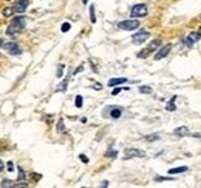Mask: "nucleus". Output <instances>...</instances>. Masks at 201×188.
Instances as JSON below:
<instances>
[{
    "label": "nucleus",
    "mask_w": 201,
    "mask_h": 188,
    "mask_svg": "<svg viewBox=\"0 0 201 188\" xmlns=\"http://www.w3.org/2000/svg\"><path fill=\"white\" fill-rule=\"evenodd\" d=\"M198 33H200V34H201V28H200V31H198Z\"/></svg>",
    "instance_id": "obj_37"
},
{
    "label": "nucleus",
    "mask_w": 201,
    "mask_h": 188,
    "mask_svg": "<svg viewBox=\"0 0 201 188\" xmlns=\"http://www.w3.org/2000/svg\"><path fill=\"white\" fill-rule=\"evenodd\" d=\"M67 83H68V79H65V80L60 83V87L57 88V91H65V90H67Z\"/></svg>",
    "instance_id": "obj_23"
},
{
    "label": "nucleus",
    "mask_w": 201,
    "mask_h": 188,
    "mask_svg": "<svg viewBox=\"0 0 201 188\" xmlns=\"http://www.w3.org/2000/svg\"><path fill=\"white\" fill-rule=\"evenodd\" d=\"M2 14H3L5 17H11V16L14 14V8H5V9L2 11Z\"/></svg>",
    "instance_id": "obj_17"
},
{
    "label": "nucleus",
    "mask_w": 201,
    "mask_h": 188,
    "mask_svg": "<svg viewBox=\"0 0 201 188\" xmlns=\"http://www.w3.org/2000/svg\"><path fill=\"white\" fill-rule=\"evenodd\" d=\"M189 168L187 167H178V168H172V170H169V174H179V173H186Z\"/></svg>",
    "instance_id": "obj_14"
},
{
    "label": "nucleus",
    "mask_w": 201,
    "mask_h": 188,
    "mask_svg": "<svg viewBox=\"0 0 201 188\" xmlns=\"http://www.w3.org/2000/svg\"><path fill=\"white\" fill-rule=\"evenodd\" d=\"M121 114H122V108H119V106H115V108H112V111H110V116H112L113 119L121 117Z\"/></svg>",
    "instance_id": "obj_15"
},
{
    "label": "nucleus",
    "mask_w": 201,
    "mask_h": 188,
    "mask_svg": "<svg viewBox=\"0 0 201 188\" xmlns=\"http://www.w3.org/2000/svg\"><path fill=\"white\" fill-rule=\"evenodd\" d=\"M175 100H176V96H173V97L170 99V102L167 103V108H165L167 111H175V110H176V106H175Z\"/></svg>",
    "instance_id": "obj_16"
},
{
    "label": "nucleus",
    "mask_w": 201,
    "mask_h": 188,
    "mask_svg": "<svg viewBox=\"0 0 201 188\" xmlns=\"http://www.w3.org/2000/svg\"><path fill=\"white\" fill-rule=\"evenodd\" d=\"M6 168H8V171H12V170H14V165H12V162H8Z\"/></svg>",
    "instance_id": "obj_30"
},
{
    "label": "nucleus",
    "mask_w": 201,
    "mask_h": 188,
    "mask_svg": "<svg viewBox=\"0 0 201 188\" xmlns=\"http://www.w3.org/2000/svg\"><path fill=\"white\" fill-rule=\"evenodd\" d=\"M74 105L80 108L82 105H84V99H82V96H76V100H74Z\"/></svg>",
    "instance_id": "obj_19"
},
{
    "label": "nucleus",
    "mask_w": 201,
    "mask_h": 188,
    "mask_svg": "<svg viewBox=\"0 0 201 188\" xmlns=\"http://www.w3.org/2000/svg\"><path fill=\"white\" fill-rule=\"evenodd\" d=\"M121 91H122L121 88H116V87H115V88H113V96H118V94H119Z\"/></svg>",
    "instance_id": "obj_31"
},
{
    "label": "nucleus",
    "mask_w": 201,
    "mask_h": 188,
    "mask_svg": "<svg viewBox=\"0 0 201 188\" xmlns=\"http://www.w3.org/2000/svg\"><path fill=\"white\" fill-rule=\"evenodd\" d=\"M64 68H65L64 65H59V68H57V73H56V76H57V77H62V74H64Z\"/></svg>",
    "instance_id": "obj_26"
},
{
    "label": "nucleus",
    "mask_w": 201,
    "mask_h": 188,
    "mask_svg": "<svg viewBox=\"0 0 201 188\" xmlns=\"http://www.w3.org/2000/svg\"><path fill=\"white\" fill-rule=\"evenodd\" d=\"M20 31H22V28H17V26H14V25H9L8 29H6V34L11 36V37H16Z\"/></svg>",
    "instance_id": "obj_13"
},
{
    "label": "nucleus",
    "mask_w": 201,
    "mask_h": 188,
    "mask_svg": "<svg viewBox=\"0 0 201 188\" xmlns=\"http://www.w3.org/2000/svg\"><path fill=\"white\" fill-rule=\"evenodd\" d=\"M170 49H172V45H170V43H169V45H164V47H161L160 49H158V52L155 54V60H162L165 56H169Z\"/></svg>",
    "instance_id": "obj_8"
},
{
    "label": "nucleus",
    "mask_w": 201,
    "mask_h": 188,
    "mask_svg": "<svg viewBox=\"0 0 201 188\" xmlns=\"http://www.w3.org/2000/svg\"><path fill=\"white\" fill-rule=\"evenodd\" d=\"M173 134H175V136H178V137L190 136V134H189V128H187V127H178V128L173 131Z\"/></svg>",
    "instance_id": "obj_11"
},
{
    "label": "nucleus",
    "mask_w": 201,
    "mask_h": 188,
    "mask_svg": "<svg viewBox=\"0 0 201 188\" xmlns=\"http://www.w3.org/2000/svg\"><path fill=\"white\" fill-rule=\"evenodd\" d=\"M5 51L6 52H9V54H12V56H19V54H22V48L19 43H16V42H5Z\"/></svg>",
    "instance_id": "obj_3"
},
{
    "label": "nucleus",
    "mask_w": 201,
    "mask_h": 188,
    "mask_svg": "<svg viewBox=\"0 0 201 188\" xmlns=\"http://www.w3.org/2000/svg\"><path fill=\"white\" fill-rule=\"evenodd\" d=\"M107 156H108V157H116V156H118V153H116V151H113V150H110V151L107 153Z\"/></svg>",
    "instance_id": "obj_28"
},
{
    "label": "nucleus",
    "mask_w": 201,
    "mask_h": 188,
    "mask_svg": "<svg viewBox=\"0 0 201 188\" xmlns=\"http://www.w3.org/2000/svg\"><path fill=\"white\" fill-rule=\"evenodd\" d=\"M23 179H25V173L22 168H19V181H23Z\"/></svg>",
    "instance_id": "obj_27"
},
{
    "label": "nucleus",
    "mask_w": 201,
    "mask_h": 188,
    "mask_svg": "<svg viewBox=\"0 0 201 188\" xmlns=\"http://www.w3.org/2000/svg\"><path fill=\"white\" fill-rule=\"evenodd\" d=\"M125 82H127V79H124V77H115V79H110L108 80V87L115 88V87H118L121 83H125Z\"/></svg>",
    "instance_id": "obj_12"
},
{
    "label": "nucleus",
    "mask_w": 201,
    "mask_h": 188,
    "mask_svg": "<svg viewBox=\"0 0 201 188\" xmlns=\"http://www.w3.org/2000/svg\"><path fill=\"white\" fill-rule=\"evenodd\" d=\"M118 28L124 29V31H135L139 28V22L136 19H130V20H124L118 23Z\"/></svg>",
    "instance_id": "obj_2"
},
{
    "label": "nucleus",
    "mask_w": 201,
    "mask_h": 188,
    "mask_svg": "<svg viewBox=\"0 0 201 188\" xmlns=\"http://www.w3.org/2000/svg\"><path fill=\"white\" fill-rule=\"evenodd\" d=\"M150 37V33L149 31H139V33H136V34H133V37H132V40H133V43H144L147 39Z\"/></svg>",
    "instance_id": "obj_6"
},
{
    "label": "nucleus",
    "mask_w": 201,
    "mask_h": 188,
    "mask_svg": "<svg viewBox=\"0 0 201 188\" xmlns=\"http://www.w3.org/2000/svg\"><path fill=\"white\" fill-rule=\"evenodd\" d=\"M3 45H5V39H2V37H0V47L3 48Z\"/></svg>",
    "instance_id": "obj_34"
},
{
    "label": "nucleus",
    "mask_w": 201,
    "mask_h": 188,
    "mask_svg": "<svg viewBox=\"0 0 201 188\" xmlns=\"http://www.w3.org/2000/svg\"><path fill=\"white\" fill-rule=\"evenodd\" d=\"M6 2H9V0H6Z\"/></svg>",
    "instance_id": "obj_38"
},
{
    "label": "nucleus",
    "mask_w": 201,
    "mask_h": 188,
    "mask_svg": "<svg viewBox=\"0 0 201 188\" xmlns=\"http://www.w3.org/2000/svg\"><path fill=\"white\" fill-rule=\"evenodd\" d=\"M144 139H146L147 142H153V141H158L160 136H158V134H152V136H146Z\"/></svg>",
    "instance_id": "obj_22"
},
{
    "label": "nucleus",
    "mask_w": 201,
    "mask_h": 188,
    "mask_svg": "<svg viewBox=\"0 0 201 188\" xmlns=\"http://www.w3.org/2000/svg\"><path fill=\"white\" fill-rule=\"evenodd\" d=\"M11 25H14V26H17V28H25V25H26V17L25 16H19V17H16V19H12V22H11Z\"/></svg>",
    "instance_id": "obj_9"
},
{
    "label": "nucleus",
    "mask_w": 201,
    "mask_h": 188,
    "mask_svg": "<svg viewBox=\"0 0 201 188\" xmlns=\"http://www.w3.org/2000/svg\"><path fill=\"white\" fill-rule=\"evenodd\" d=\"M2 187H3V188L16 187V184H14V182H12V181H8V179H5V181H2Z\"/></svg>",
    "instance_id": "obj_18"
},
{
    "label": "nucleus",
    "mask_w": 201,
    "mask_h": 188,
    "mask_svg": "<svg viewBox=\"0 0 201 188\" xmlns=\"http://www.w3.org/2000/svg\"><path fill=\"white\" fill-rule=\"evenodd\" d=\"M90 19H91V23H96V16H94V6L93 5L90 8Z\"/></svg>",
    "instance_id": "obj_20"
},
{
    "label": "nucleus",
    "mask_w": 201,
    "mask_h": 188,
    "mask_svg": "<svg viewBox=\"0 0 201 188\" xmlns=\"http://www.w3.org/2000/svg\"><path fill=\"white\" fill-rule=\"evenodd\" d=\"M57 131H59V133H64V131H65V125H64L62 120L57 122Z\"/></svg>",
    "instance_id": "obj_24"
},
{
    "label": "nucleus",
    "mask_w": 201,
    "mask_h": 188,
    "mask_svg": "<svg viewBox=\"0 0 201 188\" xmlns=\"http://www.w3.org/2000/svg\"><path fill=\"white\" fill-rule=\"evenodd\" d=\"M82 2H84V3H88V0H82Z\"/></svg>",
    "instance_id": "obj_36"
},
{
    "label": "nucleus",
    "mask_w": 201,
    "mask_h": 188,
    "mask_svg": "<svg viewBox=\"0 0 201 188\" xmlns=\"http://www.w3.org/2000/svg\"><path fill=\"white\" fill-rule=\"evenodd\" d=\"M101 187H108V182H107V181H104V182L101 184Z\"/></svg>",
    "instance_id": "obj_33"
},
{
    "label": "nucleus",
    "mask_w": 201,
    "mask_h": 188,
    "mask_svg": "<svg viewBox=\"0 0 201 188\" xmlns=\"http://www.w3.org/2000/svg\"><path fill=\"white\" fill-rule=\"evenodd\" d=\"M139 93L150 94V93H152V88H150V87H139Z\"/></svg>",
    "instance_id": "obj_21"
},
{
    "label": "nucleus",
    "mask_w": 201,
    "mask_h": 188,
    "mask_svg": "<svg viewBox=\"0 0 201 188\" xmlns=\"http://www.w3.org/2000/svg\"><path fill=\"white\" fill-rule=\"evenodd\" d=\"M79 159L82 160V162H84V163H88V157H87L85 154H80V156H79Z\"/></svg>",
    "instance_id": "obj_29"
},
{
    "label": "nucleus",
    "mask_w": 201,
    "mask_h": 188,
    "mask_svg": "<svg viewBox=\"0 0 201 188\" xmlns=\"http://www.w3.org/2000/svg\"><path fill=\"white\" fill-rule=\"evenodd\" d=\"M200 37H201L200 33H190V34L186 37V43H187V45H192V43L198 42V40H200Z\"/></svg>",
    "instance_id": "obj_10"
},
{
    "label": "nucleus",
    "mask_w": 201,
    "mask_h": 188,
    "mask_svg": "<svg viewBox=\"0 0 201 188\" xmlns=\"http://www.w3.org/2000/svg\"><path fill=\"white\" fill-rule=\"evenodd\" d=\"M2 170H3V162L0 160V171H2Z\"/></svg>",
    "instance_id": "obj_35"
},
{
    "label": "nucleus",
    "mask_w": 201,
    "mask_h": 188,
    "mask_svg": "<svg viewBox=\"0 0 201 188\" xmlns=\"http://www.w3.org/2000/svg\"><path fill=\"white\" fill-rule=\"evenodd\" d=\"M130 16H132L133 19H139V17L147 16V6H146V5H142V3H138V5L132 6V9H130Z\"/></svg>",
    "instance_id": "obj_1"
},
{
    "label": "nucleus",
    "mask_w": 201,
    "mask_h": 188,
    "mask_svg": "<svg viewBox=\"0 0 201 188\" xmlns=\"http://www.w3.org/2000/svg\"><path fill=\"white\" fill-rule=\"evenodd\" d=\"M146 153L138 148H127L124 153V159H133V157H144Z\"/></svg>",
    "instance_id": "obj_5"
},
{
    "label": "nucleus",
    "mask_w": 201,
    "mask_h": 188,
    "mask_svg": "<svg viewBox=\"0 0 201 188\" xmlns=\"http://www.w3.org/2000/svg\"><path fill=\"white\" fill-rule=\"evenodd\" d=\"M160 45H161V40L160 39H156V40H153V42H150V45L147 47L146 51H141V52H138V57H147L150 52H153V51H156V49H160Z\"/></svg>",
    "instance_id": "obj_4"
},
{
    "label": "nucleus",
    "mask_w": 201,
    "mask_h": 188,
    "mask_svg": "<svg viewBox=\"0 0 201 188\" xmlns=\"http://www.w3.org/2000/svg\"><path fill=\"white\" fill-rule=\"evenodd\" d=\"M70 28H71V25H70L68 22H65V23L62 25V28H60V29H62V33H67V31H70Z\"/></svg>",
    "instance_id": "obj_25"
},
{
    "label": "nucleus",
    "mask_w": 201,
    "mask_h": 188,
    "mask_svg": "<svg viewBox=\"0 0 201 188\" xmlns=\"http://www.w3.org/2000/svg\"><path fill=\"white\" fill-rule=\"evenodd\" d=\"M28 5H30V0H19L12 8H14V12L16 14H22V12H25L26 11V8H28Z\"/></svg>",
    "instance_id": "obj_7"
},
{
    "label": "nucleus",
    "mask_w": 201,
    "mask_h": 188,
    "mask_svg": "<svg viewBox=\"0 0 201 188\" xmlns=\"http://www.w3.org/2000/svg\"><path fill=\"white\" fill-rule=\"evenodd\" d=\"M93 88H96V90H101L102 87H101V83H94V85H93Z\"/></svg>",
    "instance_id": "obj_32"
}]
</instances>
